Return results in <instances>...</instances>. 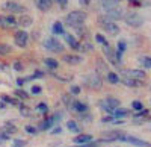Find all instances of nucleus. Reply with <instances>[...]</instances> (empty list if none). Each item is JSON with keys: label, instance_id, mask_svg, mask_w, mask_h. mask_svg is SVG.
Segmentation results:
<instances>
[{"label": "nucleus", "instance_id": "f257e3e1", "mask_svg": "<svg viewBox=\"0 0 151 147\" xmlns=\"http://www.w3.org/2000/svg\"><path fill=\"white\" fill-rule=\"evenodd\" d=\"M86 18H88V14L85 11H71L70 14L67 15L65 21L71 28H80L82 24L86 21Z\"/></svg>", "mask_w": 151, "mask_h": 147}, {"label": "nucleus", "instance_id": "f03ea898", "mask_svg": "<svg viewBox=\"0 0 151 147\" xmlns=\"http://www.w3.org/2000/svg\"><path fill=\"white\" fill-rule=\"evenodd\" d=\"M124 20L132 28H141L142 23H144V18L139 14H136V12H129V14H125L124 15Z\"/></svg>", "mask_w": 151, "mask_h": 147}, {"label": "nucleus", "instance_id": "7ed1b4c3", "mask_svg": "<svg viewBox=\"0 0 151 147\" xmlns=\"http://www.w3.org/2000/svg\"><path fill=\"white\" fill-rule=\"evenodd\" d=\"M98 20H100V24H101L103 29H104L107 33H110V35H118V33H119V28H118V24H115L113 21L106 20L104 17H100Z\"/></svg>", "mask_w": 151, "mask_h": 147}, {"label": "nucleus", "instance_id": "20e7f679", "mask_svg": "<svg viewBox=\"0 0 151 147\" xmlns=\"http://www.w3.org/2000/svg\"><path fill=\"white\" fill-rule=\"evenodd\" d=\"M44 47L47 49V50L50 52H64V46H62L56 38H47L44 40Z\"/></svg>", "mask_w": 151, "mask_h": 147}, {"label": "nucleus", "instance_id": "39448f33", "mask_svg": "<svg viewBox=\"0 0 151 147\" xmlns=\"http://www.w3.org/2000/svg\"><path fill=\"white\" fill-rule=\"evenodd\" d=\"M122 17H124V11L119 6H115V8L106 11V15H104V18L109 20V21H115V20H119Z\"/></svg>", "mask_w": 151, "mask_h": 147}, {"label": "nucleus", "instance_id": "423d86ee", "mask_svg": "<svg viewBox=\"0 0 151 147\" xmlns=\"http://www.w3.org/2000/svg\"><path fill=\"white\" fill-rule=\"evenodd\" d=\"M2 9L11 12V14H21V12H24V8L17 2H5L2 5Z\"/></svg>", "mask_w": 151, "mask_h": 147}, {"label": "nucleus", "instance_id": "0eeeda50", "mask_svg": "<svg viewBox=\"0 0 151 147\" xmlns=\"http://www.w3.org/2000/svg\"><path fill=\"white\" fill-rule=\"evenodd\" d=\"M85 83L89 88H94V90H100V88H101V85H103V82H101V79L98 77V75H89V76H86L85 77Z\"/></svg>", "mask_w": 151, "mask_h": 147}, {"label": "nucleus", "instance_id": "6e6552de", "mask_svg": "<svg viewBox=\"0 0 151 147\" xmlns=\"http://www.w3.org/2000/svg\"><path fill=\"white\" fill-rule=\"evenodd\" d=\"M122 75L125 77H130V79H134V80H144L147 77L144 70H124Z\"/></svg>", "mask_w": 151, "mask_h": 147}, {"label": "nucleus", "instance_id": "1a4fd4ad", "mask_svg": "<svg viewBox=\"0 0 151 147\" xmlns=\"http://www.w3.org/2000/svg\"><path fill=\"white\" fill-rule=\"evenodd\" d=\"M27 40H29V35L26 30H17L14 35V41L18 47H26L27 46Z\"/></svg>", "mask_w": 151, "mask_h": 147}, {"label": "nucleus", "instance_id": "9d476101", "mask_svg": "<svg viewBox=\"0 0 151 147\" xmlns=\"http://www.w3.org/2000/svg\"><path fill=\"white\" fill-rule=\"evenodd\" d=\"M118 141H124V143H129V144H133V146H137V147H151V144L147 143V141H144V140L134 138V137H127V135L121 137Z\"/></svg>", "mask_w": 151, "mask_h": 147}, {"label": "nucleus", "instance_id": "9b49d317", "mask_svg": "<svg viewBox=\"0 0 151 147\" xmlns=\"http://www.w3.org/2000/svg\"><path fill=\"white\" fill-rule=\"evenodd\" d=\"M103 53L106 55V58H107V61H110V62L115 65V67H118V61H116V56H115V52L112 50V47L109 46V44H104L103 46Z\"/></svg>", "mask_w": 151, "mask_h": 147}, {"label": "nucleus", "instance_id": "f8f14e48", "mask_svg": "<svg viewBox=\"0 0 151 147\" xmlns=\"http://www.w3.org/2000/svg\"><path fill=\"white\" fill-rule=\"evenodd\" d=\"M121 137H124V133H122V132H118V130H113V132H104V133H103L101 141H116V140H119Z\"/></svg>", "mask_w": 151, "mask_h": 147}, {"label": "nucleus", "instance_id": "ddd939ff", "mask_svg": "<svg viewBox=\"0 0 151 147\" xmlns=\"http://www.w3.org/2000/svg\"><path fill=\"white\" fill-rule=\"evenodd\" d=\"M15 26H17V20L12 17V15H8V17H3L2 18V28L9 29V28H15Z\"/></svg>", "mask_w": 151, "mask_h": 147}, {"label": "nucleus", "instance_id": "4468645a", "mask_svg": "<svg viewBox=\"0 0 151 147\" xmlns=\"http://www.w3.org/2000/svg\"><path fill=\"white\" fill-rule=\"evenodd\" d=\"M64 61L70 65H77V64L82 62V56H79V55H65Z\"/></svg>", "mask_w": 151, "mask_h": 147}, {"label": "nucleus", "instance_id": "2eb2a0df", "mask_svg": "<svg viewBox=\"0 0 151 147\" xmlns=\"http://www.w3.org/2000/svg\"><path fill=\"white\" fill-rule=\"evenodd\" d=\"M32 23H33V18L30 15H21L17 21V24H20L21 28H29V26H32Z\"/></svg>", "mask_w": 151, "mask_h": 147}, {"label": "nucleus", "instance_id": "dca6fc26", "mask_svg": "<svg viewBox=\"0 0 151 147\" xmlns=\"http://www.w3.org/2000/svg\"><path fill=\"white\" fill-rule=\"evenodd\" d=\"M64 36H65V41L70 44L71 49H74V50H79V46H80V44L77 43V40H76L71 33H64Z\"/></svg>", "mask_w": 151, "mask_h": 147}, {"label": "nucleus", "instance_id": "f3484780", "mask_svg": "<svg viewBox=\"0 0 151 147\" xmlns=\"http://www.w3.org/2000/svg\"><path fill=\"white\" fill-rule=\"evenodd\" d=\"M92 141V135H88V133H82V135H77L74 138V143L77 144H88Z\"/></svg>", "mask_w": 151, "mask_h": 147}, {"label": "nucleus", "instance_id": "a211bd4d", "mask_svg": "<svg viewBox=\"0 0 151 147\" xmlns=\"http://www.w3.org/2000/svg\"><path fill=\"white\" fill-rule=\"evenodd\" d=\"M53 5V0H36V6L41 11H48Z\"/></svg>", "mask_w": 151, "mask_h": 147}, {"label": "nucleus", "instance_id": "6ab92c4d", "mask_svg": "<svg viewBox=\"0 0 151 147\" xmlns=\"http://www.w3.org/2000/svg\"><path fill=\"white\" fill-rule=\"evenodd\" d=\"M97 71L101 73V75H107L109 73V67L103 59H97Z\"/></svg>", "mask_w": 151, "mask_h": 147}, {"label": "nucleus", "instance_id": "aec40b11", "mask_svg": "<svg viewBox=\"0 0 151 147\" xmlns=\"http://www.w3.org/2000/svg\"><path fill=\"white\" fill-rule=\"evenodd\" d=\"M100 5H101V8H103L104 11H109V9H112V8L118 6V0H101V2H100Z\"/></svg>", "mask_w": 151, "mask_h": 147}, {"label": "nucleus", "instance_id": "412c9836", "mask_svg": "<svg viewBox=\"0 0 151 147\" xmlns=\"http://www.w3.org/2000/svg\"><path fill=\"white\" fill-rule=\"evenodd\" d=\"M55 121H56V120H55V117H50V118L44 120L42 123L40 125V129H41V130H48L50 127H52V126L55 125Z\"/></svg>", "mask_w": 151, "mask_h": 147}, {"label": "nucleus", "instance_id": "4be33fe9", "mask_svg": "<svg viewBox=\"0 0 151 147\" xmlns=\"http://www.w3.org/2000/svg\"><path fill=\"white\" fill-rule=\"evenodd\" d=\"M71 109H74V111H77V112H86V111H88V106H86L85 103H82V102L74 100V103H73Z\"/></svg>", "mask_w": 151, "mask_h": 147}, {"label": "nucleus", "instance_id": "5701e85b", "mask_svg": "<svg viewBox=\"0 0 151 147\" xmlns=\"http://www.w3.org/2000/svg\"><path fill=\"white\" fill-rule=\"evenodd\" d=\"M122 83L127 85V87H141V80H134V79H130V77H122Z\"/></svg>", "mask_w": 151, "mask_h": 147}, {"label": "nucleus", "instance_id": "b1692460", "mask_svg": "<svg viewBox=\"0 0 151 147\" xmlns=\"http://www.w3.org/2000/svg\"><path fill=\"white\" fill-rule=\"evenodd\" d=\"M104 103H106L110 109H116V108H119V100H118V99H113V97H107V99L104 100Z\"/></svg>", "mask_w": 151, "mask_h": 147}, {"label": "nucleus", "instance_id": "393cba45", "mask_svg": "<svg viewBox=\"0 0 151 147\" xmlns=\"http://www.w3.org/2000/svg\"><path fill=\"white\" fill-rule=\"evenodd\" d=\"M44 64H45L50 70H55V68H58V65H59L58 61L53 59V58H45V59H44Z\"/></svg>", "mask_w": 151, "mask_h": 147}, {"label": "nucleus", "instance_id": "a878e982", "mask_svg": "<svg viewBox=\"0 0 151 147\" xmlns=\"http://www.w3.org/2000/svg\"><path fill=\"white\" fill-rule=\"evenodd\" d=\"M53 33H56V35H64V33H65V32H64V26H62V23L56 21V23L53 24Z\"/></svg>", "mask_w": 151, "mask_h": 147}, {"label": "nucleus", "instance_id": "bb28decb", "mask_svg": "<svg viewBox=\"0 0 151 147\" xmlns=\"http://www.w3.org/2000/svg\"><path fill=\"white\" fill-rule=\"evenodd\" d=\"M129 114V111L127 109H122V108H116V109H113V115L115 117H118V118H121V117H125Z\"/></svg>", "mask_w": 151, "mask_h": 147}, {"label": "nucleus", "instance_id": "cd10ccee", "mask_svg": "<svg viewBox=\"0 0 151 147\" xmlns=\"http://www.w3.org/2000/svg\"><path fill=\"white\" fill-rule=\"evenodd\" d=\"M106 76H107V80H109L110 83H118V82H119V77H118L116 73H112V71H109Z\"/></svg>", "mask_w": 151, "mask_h": 147}, {"label": "nucleus", "instance_id": "c85d7f7f", "mask_svg": "<svg viewBox=\"0 0 151 147\" xmlns=\"http://www.w3.org/2000/svg\"><path fill=\"white\" fill-rule=\"evenodd\" d=\"M5 130H6L8 135H12V133H15L18 129H17L14 125H12V123H6V125H5Z\"/></svg>", "mask_w": 151, "mask_h": 147}, {"label": "nucleus", "instance_id": "c756f323", "mask_svg": "<svg viewBox=\"0 0 151 147\" xmlns=\"http://www.w3.org/2000/svg\"><path fill=\"white\" fill-rule=\"evenodd\" d=\"M139 62H141L145 68H151V58H148V56H142V58H139Z\"/></svg>", "mask_w": 151, "mask_h": 147}, {"label": "nucleus", "instance_id": "7c9ffc66", "mask_svg": "<svg viewBox=\"0 0 151 147\" xmlns=\"http://www.w3.org/2000/svg\"><path fill=\"white\" fill-rule=\"evenodd\" d=\"M67 127H68L71 132H79V130H80L79 126H77V123H76V121H73V120H70L68 123H67Z\"/></svg>", "mask_w": 151, "mask_h": 147}, {"label": "nucleus", "instance_id": "2f4dec72", "mask_svg": "<svg viewBox=\"0 0 151 147\" xmlns=\"http://www.w3.org/2000/svg\"><path fill=\"white\" fill-rule=\"evenodd\" d=\"M8 53H11V47L8 46V44H2L0 43V55H8Z\"/></svg>", "mask_w": 151, "mask_h": 147}, {"label": "nucleus", "instance_id": "473e14b6", "mask_svg": "<svg viewBox=\"0 0 151 147\" xmlns=\"http://www.w3.org/2000/svg\"><path fill=\"white\" fill-rule=\"evenodd\" d=\"M2 100H3L5 103H11V105H20L17 99H11V97H9V96H5V94L2 96Z\"/></svg>", "mask_w": 151, "mask_h": 147}, {"label": "nucleus", "instance_id": "72a5a7b5", "mask_svg": "<svg viewBox=\"0 0 151 147\" xmlns=\"http://www.w3.org/2000/svg\"><path fill=\"white\" fill-rule=\"evenodd\" d=\"M62 99H64V103L68 106V108H71L73 106V103H74V100L71 99V97L68 96V94H64V97H62Z\"/></svg>", "mask_w": 151, "mask_h": 147}, {"label": "nucleus", "instance_id": "f704fd0d", "mask_svg": "<svg viewBox=\"0 0 151 147\" xmlns=\"http://www.w3.org/2000/svg\"><path fill=\"white\" fill-rule=\"evenodd\" d=\"M20 112H21L24 117H29V115H30V109H29V108H26L24 105H20Z\"/></svg>", "mask_w": 151, "mask_h": 147}, {"label": "nucleus", "instance_id": "c9c22d12", "mask_svg": "<svg viewBox=\"0 0 151 147\" xmlns=\"http://www.w3.org/2000/svg\"><path fill=\"white\" fill-rule=\"evenodd\" d=\"M132 106H133V109H136V111H142V102H139V100H134L133 103H132Z\"/></svg>", "mask_w": 151, "mask_h": 147}, {"label": "nucleus", "instance_id": "e433bc0d", "mask_svg": "<svg viewBox=\"0 0 151 147\" xmlns=\"http://www.w3.org/2000/svg\"><path fill=\"white\" fill-rule=\"evenodd\" d=\"M15 96L20 97V99H27V97H29L27 93H24L23 90H17V91H15Z\"/></svg>", "mask_w": 151, "mask_h": 147}, {"label": "nucleus", "instance_id": "4c0bfd02", "mask_svg": "<svg viewBox=\"0 0 151 147\" xmlns=\"http://www.w3.org/2000/svg\"><path fill=\"white\" fill-rule=\"evenodd\" d=\"M95 40H97V43H100V44H107V41L104 40V36L103 35H95Z\"/></svg>", "mask_w": 151, "mask_h": 147}, {"label": "nucleus", "instance_id": "58836bf2", "mask_svg": "<svg viewBox=\"0 0 151 147\" xmlns=\"http://www.w3.org/2000/svg\"><path fill=\"white\" fill-rule=\"evenodd\" d=\"M14 70L15 71H21L23 70V64L20 62V61H15V62H14Z\"/></svg>", "mask_w": 151, "mask_h": 147}, {"label": "nucleus", "instance_id": "ea45409f", "mask_svg": "<svg viewBox=\"0 0 151 147\" xmlns=\"http://www.w3.org/2000/svg\"><path fill=\"white\" fill-rule=\"evenodd\" d=\"M38 111H41V112H47V111H48V108H47V105H45V103H40V105H38Z\"/></svg>", "mask_w": 151, "mask_h": 147}, {"label": "nucleus", "instance_id": "a19ab883", "mask_svg": "<svg viewBox=\"0 0 151 147\" xmlns=\"http://www.w3.org/2000/svg\"><path fill=\"white\" fill-rule=\"evenodd\" d=\"M24 146H26V141H21V140L14 141V147H24Z\"/></svg>", "mask_w": 151, "mask_h": 147}, {"label": "nucleus", "instance_id": "79ce46f5", "mask_svg": "<svg viewBox=\"0 0 151 147\" xmlns=\"http://www.w3.org/2000/svg\"><path fill=\"white\" fill-rule=\"evenodd\" d=\"M26 132H27V133H32V135H35L38 130H36V127H33V126H26Z\"/></svg>", "mask_w": 151, "mask_h": 147}, {"label": "nucleus", "instance_id": "37998d69", "mask_svg": "<svg viewBox=\"0 0 151 147\" xmlns=\"http://www.w3.org/2000/svg\"><path fill=\"white\" fill-rule=\"evenodd\" d=\"M125 47H127V46H125V43H124V41H119V43H118V52L122 53V52L125 50Z\"/></svg>", "mask_w": 151, "mask_h": 147}, {"label": "nucleus", "instance_id": "c03bdc74", "mask_svg": "<svg viewBox=\"0 0 151 147\" xmlns=\"http://www.w3.org/2000/svg\"><path fill=\"white\" fill-rule=\"evenodd\" d=\"M30 91H32V94H40V93H41V87H38V85H33Z\"/></svg>", "mask_w": 151, "mask_h": 147}, {"label": "nucleus", "instance_id": "a18cd8bd", "mask_svg": "<svg viewBox=\"0 0 151 147\" xmlns=\"http://www.w3.org/2000/svg\"><path fill=\"white\" fill-rule=\"evenodd\" d=\"M6 140H9V135L8 133H2V135H0V144H2L3 141H6Z\"/></svg>", "mask_w": 151, "mask_h": 147}, {"label": "nucleus", "instance_id": "49530a36", "mask_svg": "<svg viewBox=\"0 0 151 147\" xmlns=\"http://www.w3.org/2000/svg\"><path fill=\"white\" fill-rule=\"evenodd\" d=\"M79 93H80V88L79 87H71V94L76 96V94H79Z\"/></svg>", "mask_w": 151, "mask_h": 147}, {"label": "nucleus", "instance_id": "de8ad7c7", "mask_svg": "<svg viewBox=\"0 0 151 147\" xmlns=\"http://www.w3.org/2000/svg\"><path fill=\"white\" fill-rule=\"evenodd\" d=\"M77 147H97V144L95 143H88V144H80Z\"/></svg>", "mask_w": 151, "mask_h": 147}, {"label": "nucleus", "instance_id": "09e8293b", "mask_svg": "<svg viewBox=\"0 0 151 147\" xmlns=\"http://www.w3.org/2000/svg\"><path fill=\"white\" fill-rule=\"evenodd\" d=\"M24 83H26V79H17V85H18V87H23Z\"/></svg>", "mask_w": 151, "mask_h": 147}, {"label": "nucleus", "instance_id": "8fccbe9b", "mask_svg": "<svg viewBox=\"0 0 151 147\" xmlns=\"http://www.w3.org/2000/svg\"><path fill=\"white\" fill-rule=\"evenodd\" d=\"M52 133H60V127H55V129L52 130Z\"/></svg>", "mask_w": 151, "mask_h": 147}, {"label": "nucleus", "instance_id": "3c124183", "mask_svg": "<svg viewBox=\"0 0 151 147\" xmlns=\"http://www.w3.org/2000/svg\"><path fill=\"white\" fill-rule=\"evenodd\" d=\"M101 121H103V123H106V121H112V117H104Z\"/></svg>", "mask_w": 151, "mask_h": 147}, {"label": "nucleus", "instance_id": "603ef678", "mask_svg": "<svg viewBox=\"0 0 151 147\" xmlns=\"http://www.w3.org/2000/svg\"><path fill=\"white\" fill-rule=\"evenodd\" d=\"M56 2H59L62 6H65V3H67V0H56Z\"/></svg>", "mask_w": 151, "mask_h": 147}, {"label": "nucleus", "instance_id": "864d4df0", "mask_svg": "<svg viewBox=\"0 0 151 147\" xmlns=\"http://www.w3.org/2000/svg\"><path fill=\"white\" fill-rule=\"evenodd\" d=\"M0 108L3 109V108H5V103H2V102H0Z\"/></svg>", "mask_w": 151, "mask_h": 147}, {"label": "nucleus", "instance_id": "5fc2aeb1", "mask_svg": "<svg viewBox=\"0 0 151 147\" xmlns=\"http://www.w3.org/2000/svg\"><path fill=\"white\" fill-rule=\"evenodd\" d=\"M80 2H82V3H88V2H89V0H80Z\"/></svg>", "mask_w": 151, "mask_h": 147}, {"label": "nucleus", "instance_id": "6e6d98bb", "mask_svg": "<svg viewBox=\"0 0 151 147\" xmlns=\"http://www.w3.org/2000/svg\"><path fill=\"white\" fill-rule=\"evenodd\" d=\"M2 18H3V17H2V15H0V28H2Z\"/></svg>", "mask_w": 151, "mask_h": 147}, {"label": "nucleus", "instance_id": "4d7b16f0", "mask_svg": "<svg viewBox=\"0 0 151 147\" xmlns=\"http://www.w3.org/2000/svg\"><path fill=\"white\" fill-rule=\"evenodd\" d=\"M130 2H137V0H130Z\"/></svg>", "mask_w": 151, "mask_h": 147}]
</instances>
